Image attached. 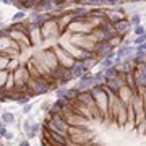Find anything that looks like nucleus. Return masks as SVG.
I'll list each match as a JSON object with an SVG mask.
<instances>
[{
	"label": "nucleus",
	"instance_id": "nucleus-1",
	"mask_svg": "<svg viewBox=\"0 0 146 146\" xmlns=\"http://www.w3.org/2000/svg\"><path fill=\"white\" fill-rule=\"evenodd\" d=\"M135 91L133 89H130L127 84H123L122 88L119 89V93H117V98H119L120 101H122V104H125V106H128L131 102V99L135 98Z\"/></svg>",
	"mask_w": 146,
	"mask_h": 146
},
{
	"label": "nucleus",
	"instance_id": "nucleus-2",
	"mask_svg": "<svg viewBox=\"0 0 146 146\" xmlns=\"http://www.w3.org/2000/svg\"><path fill=\"white\" fill-rule=\"evenodd\" d=\"M29 88H31V94L34 96V94L47 93V91L50 89V86H49L46 81H42V80H33V81H29Z\"/></svg>",
	"mask_w": 146,
	"mask_h": 146
},
{
	"label": "nucleus",
	"instance_id": "nucleus-3",
	"mask_svg": "<svg viewBox=\"0 0 146 146\" xmlns=\"http://www.w3.org/2000/svg\"><path fill=\"white\" fill-rule=\"evenodd\" d=\"M114 31H115L117 36L127 37L128 36V33L131 31V26H130V23H128V20H122V21L114 23Z\"/></svg>",
	"mask_w": 146,
	"mask_h": 146
},
{
	"label": "nucleus",
	"instance_id": "nucleus-4",
	"mask_svg": "<svg viewBox=\"0 0 146 146\" xmlns=\"http://www.w3.org/2000/svg\"><path fill=\"white\" fill-rule=\"evenodd\" d=\"M68 72H70V78H72V80H80L84 73H86V70L83 68L81 62H75V63H73V67L70 68Z\"/></svg>",
	"mask_w": 146,
	"mask_h": 146
},
{
	"label": "nucleus",
	"instance_id": "nucleus-5",
	"mask_svg": "<svg viewBox=\"0 0 146 146\" xmlns=\"http://www.w3.org/2000/svg\"><path fill=\"white\" fill-rule=\"evenodd\" d=\"M127 20H128V23H130L131 29L136 28V26H140V25H143V23H141V20H143V15H141V13H133V15L127 16Z\"/></svg>",
	"mask_w": 146,
	"mask_h": 146
},
{
	"label": "nucleus",
	"instance_id": "nucleus-6",
	"mask_svg": "<svg viewBox=\"0 0 146 146\" xmlns=\"http://www.w3.org/2000/svg\"><path fill=\"white\" fill-rule=\"evenodd\" d=\"M81 65H83V68L86 70V72H89V70H93L96 65H99V60L93 55V57H89V58H86V60H83V62H81Z\"/></svg>",
	"mask_w": 146,
	"mask_h": 146
},
{
	"label": "nucleus",
	"instance_id": "nucleus-7",
	"mask_svg": "<svg viewBox=\"0 0 146 146\" xmlns=\"http://www.w3.org/2000/svg\"><path fill=\"white\" fill-rule=\"evenodd\" d=\"M93 84H94V86H102V84H106V78H104L102 70H101V72L93 73Z\"/></svg>",
	"mask_w": 146,
	"mask_h": 146
},
{
	"label": "nucleus",
	"instance_id": "nucleus-8",
	"mask_svg": "<svg viewBox=\"0 0 146 146\" xmlns=\"http://www.w3.org/2000/svg\"><path fill=\"white\" fill-rule=\"evenodd\" d=\"M99 67H101V70H107V68L114 67V58H110V57L101 58L99 60Z\"/></svg>",
	"mask_w": 146,
	"mask_h": 146
},
{
	"label": "nucleus",
	"instance_id": "nucleus-9",
	"mask_svg": "<svg viewBox=\"0 0 146 146\" xmlns=\"http://www.w3.org/2000/svg\"><path fill=\"white\" fill-rule=\"evenodd\" d=\"M0 120H2L5 125H10V123L15 122V115L11 114V112H3V114L0 115Z\"/></svg>",
	"mask_w": 146,
	"mask_h": 146
},
{
	"label": "nucleus",
	"instance_id": "nucleus-10",
	"mask_svg": "<svg viewBox=\"0 0 146 146\" xmlns=\"http://www.w3.org/2000/svg\"><path fill=\"white\" fill-rule=\"evenodd\" d=\"M33 123H34V119H33L31 115H29L28 119H25V122H23V130H25V133H26V135H29V133H31Z\"/></svg>",
	"mask_w": 146,
	"mask_h": 146
},
{
	"label": "nucleus",
	"instance_id": "nucleus-11",
	"mask_svg": "<svg viewBox=\"0 0 146 146\" xmlns=\"http://www.w3.org/2000/svg\"><path fill=\"white\" fill-rule=\"evenodd\" d=\"M102 73H104V78H106V80L117 78V76H119V73H117L115 67H110V68H107V70H102Z\"/></svg>",
	"mask_w": 146,
	"mask_h": 146
},
{
	"label": "nucleus",
	"instance_id": "nucleus-12",
	"mask_svg": "<svg viewBox=\"0 0 146 146\" xmlns=\"http://www.w3.org/2000/svg\"><path fill=\"white\" fill-rule=\"evenodd\" d=\"M131 33H133V36H135V37H138V36H141V34H145V33H146V28L143 26V25H140V26L133 28Z\"/></svg>",
	"mask_w": 146,
	"mask_h": 146
},
{
	"label": "nucleus",
	"instance_id": "nucleus-13",
	"mask_svg": "<svg viewBox=\"0 0 146 146\" xmlns=\"http://www.w3.org/2000/svg\"><path fill=\"white\" fill-rule=\"evenodd\" d=\"M143 42H146V33L145 34H141V36H138V37H133V46H141Z\"/></svg>",
	"mask_w": 146,
	"mask_h": 146
},
{
	"label": "nucleus",
	"instance_id": "nucleus-14",
	"mask_svg": "<svg viewBox=\"0 0 146 146\" xmlns=\"http://www.w3.org/2000/svg\"><path fill=\"white\" fill-rule=\"evenodd\" d=\"M29 101H31V98L29 96H20V99L16 101L20 106H26V104H29Z\"/></svg>",
	"mask_w": 146,
	"mask_h": 146
},
{
	"label": "nucleus",
	"instance_id": "nucleus-15",
	"mask_svg": "<svg viewBox=\"0 0 146 146\" xmlns=\"http://www.w3.org/2000/svg\"><path fill=\"white\" fill-rule=\"evenodd\" d=\"M8 75H10V73H7V72H0V88H2L3 84H5V80L8 78Z\"/></svg>",
	"mask_w": 146,
	"mask_h": 146
},
{
	"label": "nucleus",
	"instance_id": "nucleus-16",
	"mask_svg": "<svg viewBox=\"0 0 146 146\" xmlns=\"http://www.w3.org/2000/svg\"><path fill=\"white\" fill-rule=\"evenodd\" d=\"M21 18H26V13H25V11H18V13H16V15H13V21H20Z\"/></svg>",
	"mask_w": 146,
	"mask_h": 146
},
{
	"label": "nucleus",
	"instance_id": "nucleus-17",
	"mask_svg": "<svg viewBox=\"0 0 146 146\" xmlns=\"http://www.w3.org/2000/svg\"><path fill=\"white\" fill-rule=\"evenodd\" d=\"M31 109H33V104L29 102V104H26L25 107H23V114H25V115H28L29 112H31Z\"/></svg>",
	"mask_w": 146,
	"mask_h": 146
},
{
	"label": "nucleus",
	"instance_id": "nucleus-18",
	"mask_svg": "<svg viewBox=\"0 0 146 146\" xmlns=\"http://www.w3.org/2000/svg\"><path fill=\"white\" fill-rule=\"evenodd\" d=\"M20 146H31V145H29V141H28V140H21L20 141Z\"/></svg>",
	"mask_w": 146,
	"mask_h": 146
},
{
	"label": "nucleus",
	"instance_id": "nucleus-19",
	"mask_svg": "<svg viewBox=\"0 0 146 146\" xmlns=\"http://www.w3.org/2000/svg\"><path fill=\"white\" fill-rule=\"evenodd\" d=\"M5 138H7V140H13V135H11L10 131H7V135H5Z\"/></svg>",
	"mask_w": 146,
	"mask_h": 146
},
{
	"label": "nucleus",
	"instance_id": "nucleus-20",
	"mask_svg": "<svg viewBox=\"0 0 146 146\" xmlns=\"http://www.w3.org/2000/svg\"><path fill=\"white\" fill-rule=\"evenodd\" d=\"M2 128H7V125L3 123V122H2V120H0V130H2Z\"/></svg>",
	"mask_w": 146,
	"mask_h": 146
},
{
	"label": "nucleus",
	"instance_id": "nucleus-21",
	"mask_svg": "<svg viewBox=\"0 0 146 146\" xmlns=\"http://www.w3.org/2000/svg\"><path fill=\"white\" fill-rule=\"evenodd\" d=\"M0 26H2V23H0Z\"/></svg>",
	"mask_w": 146,
	"mask_h": 146
},
{
	"label": "nucleus",
	"instance_id": "nucleus-22",
	"mask_svg": "<svg viewBox=\"0 0 146 146\" xmlns=\"http://www.w3.org/2000/svg\"><path fill=\"white\" fill-rule=\"evenodd\" d=\"M0 146H2V145H0Z\"/></svg>",
	"mask_w": 146,
	"mask_h": 146
}]
</instances>
